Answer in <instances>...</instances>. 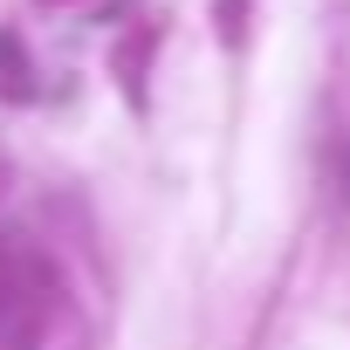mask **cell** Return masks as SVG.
Wrapping results in <instances>:
<instances>
[{
	"label": "cell",
	"mask_w": 350,
	"mask_h": 350,
	"mask_svg": "<svg viewBox=\"0 0 350 350\" xmlns=\"http://www.w3.org/2000/svg\"><path fill=\"white\" fill-rule=\"evenodd\" d=\"M213 21H220V42H227V49H241V28H247V0H220V8H213Z\"/></svg>",
	"instance_id": "obj_1"
}]
</instances>
